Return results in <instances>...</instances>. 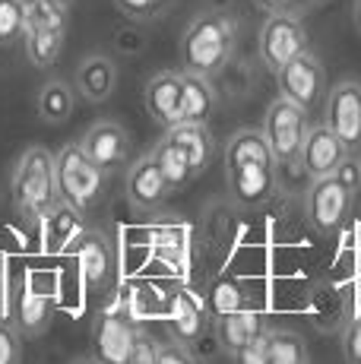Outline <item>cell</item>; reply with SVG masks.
Wrapping results in <instances>:
<instances>
[{
	"label": "cell",
	"instance_id": "cell-18",
	"mask_svg": "<svg viewBox=\"0 0 361 364\" xmlns=\"http://www.w3.org/2000/svg\"><path fill=\"white\" fill-rule=\"evenodd\" d=\"M165 133L175 139V143L180 146V152L187 156L193 178H197V174H203L206 168L216 162V139H212V133H210L206 124L180 121V124H175V127H168Z\"/></svg>",
	"mask_w": 361,
	"mask_h": 364
},
{
	"label": "cell",
	"instance_id": "cell-16",
	"mask_svg": "<svg viewBox=\"0 0 361 364\" xmlns=\"http://www.w3.org/2000/svg\"><path fill=\"white\" fill-rule=\"evenodd\" d=\"M114 86H117V64L108 54H89V58L80 60V67L73 73V89L82 102L89 105L108 102Z\"/></svg>",
	"mask_w": 361,
	"mask_h": 364
},
{
	"label": "cell",
	"instance_id": "cell-3",
	"mask_svg": "<svg viewBox=\"0 0 361 364\" xmlns=\"http://www.w3.org/2000/svg\"><path fill=\"white\" fill-rule=\"evenodd\" d=\"M54 171H58V191L60 200L70 203L80 213H89L102 203L105 193V171L86 156L82 143H67L54 156Z\"/></svg>",
	"mask_w": 361,
	"mask_h": 364
},
{
	"label": "cell",
	"instance_id": "cell-25",
	"mask_svg": "<svg viewBox=\"0 0 361 364\" xmlns=\"http://www.w3.org/2000/svg\"><path fill=\"white\" fill-rule=\"evenodd\" d=\"M251 159H260V162H276L273 149H269V139L263 130H238L228 136L225 143V165H238V162H251Z\"/></svg>",
	"mask_w": 361,
	"mask_h": 364
},
{
	"label": "cell",
	"instance_id": "cell-21",
	"mask_svg": "<svg viewBox=\"0 0 361 364\" xmlns=\"http://www.w3.org/2000/svg\"><path fill=\"white\" fill-rule=\"evenodd\" d=\"M216 114V89L210 76L184 73V105H180V121L190 124H210Z\"/></svg>",
	"mask_w": 361,
	"mask_h": 364
},
{
	"label": "cell",
	"instance_id": "cell-24",
	"mask_svg": "<svg viewBox=\"0 0 361 364\" xmlns=\"http://www.w3.org/2000/svg\"><path fill=\"white\" fill-rule=\"evenodd\" d=\"M64 38H67V29H26L23 45H26L29 64L38 70L54 67L60 51H64Z\"/></svg>",
	"mask_w": 361,
	"mask_h": 364
},
{
	"label": "cell",
	"instance_id": "cell-26",
	"mask_svg": "<svg viewBox=\"0 0 361 364\" xmlns=\"http://www.w3.org/2000/svg\"><path fill=\"white\" fill-rule=\"evenodd\" d=\"M80 209H73L70 203H64L60 200L58 206L51 209V213L45 215V222H48V237H51V244L54 247H64V244H70V241H80L82 237V219H80Z\"/></svg>",
	"mask_w": 361,
	"mask_h": 364
},
{
	"label": "cell",
	"instance_id": "cell-19",
	"mask_svg": "<svg viewBox=\"0 0 361 364\" xmlns=\"http://www.w3.org/2000/svg\"><path fill=\"white\" fill-rule=\"evenodd\" d=\"M266 320H263V314L257 311H228L219 317L216 323V333H219V346L225 355H235L241 346H247L251 339H257L260 333H266Z\"/></svg>",
	"mask_w": 361,
	"mask_h": 364
},
{
	"label": "cell",
	"instance_id": "cell-22",
	"mask_svg": "<svg viewBox=\"0 0 361 364\" xmlns=\"http://www.w3.org/2000/svg\"><path fill=\"white\" fill-rule=\"evenodd\" d=\"M76 105V89L67 80H51L41 86L38 92V117L45 124H64L73 114Z\"/></svg>",
	"mask_w": 361,
	"mask_h": 364
},
{
	"label": "cell",
	"instance_id": "cell-9",
	"mask_svg": "<svg viewBox=\"0 0 361 364\" xmlns=\"http://www.w3.org/2000/svg\"><path fill=\"white\" fill-rule=\"evenodd\" d=\"M228 171V193H232L235 206L241 209H257L263 203L273 200L276 193V162H238V165H225Z\"/></svg>",
	"mask_w": 361,
	"mask_h": 364
},
{
	"label": "cell",
	"instance_id": "cell-31",
	"mask_svg": "<svg viewBox=\"0 0 361 364\" xmlns=\"http://www.w3.org/2000/svg\"><path fill=\"white\" fill-rule=\"evenodd\" d=\"M235 364H269V330L260 333L257 339H251L247 346H241L232 355Z\"/></svg>",
	"mask_w": 361,
	"mask_h": 364
},
{
	"label": "cell",
	"instance_id": "cell-34",
	"mask_svg": "<svg viewBox=\"0 0 361 364\" xmlns=\"http://www.w3.org/2000/svg\"><path fill=\"white\" fill-rule=\"evenodd\" d=\"M343 352L345 364H361V317H355L343 330Z\"/></svg>",
	"mask_w": 361,
	"mask_h": 364
},
{
	"label": "cell",
	"instance_id": "cell-8",
	"mask_svg": "<svg viewBox=\"0 0 361 364\" xmlns=\"http://www.w3.org/2000/svg\"><path fill=\"white\" fill-rule=\"evenodd\" d=\"M323 121L343 139L345 149L361 152V82L358 80H343L330 89Z\"/></svg>",
	"mask_w": 361,
	"mask_h": 364
},
{
	"label": "cell",
	"instance_id": "cell-10",
	"mask_svg": "<svg viewBox=\"0 0 361 364\" xmlns=\"http://www.w3.org/2000/svg\"><path fill=\"white\" fill-rule=\"evenodd\" d=\"M124 193H127V203H130L134 213H156V209L168 200L171 187L165 184V178H162V171H158L152 152L143 156V159H136V162L127 168Z\"/></svg>",
	"mask_w": 361,
	"mask_h": 364
},
{
	"label": "cell",
	"instance_id": "cell-1",
	"mask_svg": "<svg viewBox=\"0 0 361 364\" xmlns=\"http://www.w3.org/2000/svg\"><path fill=\"white\" fill-rule=\"evenodd\" d=\"M238 45V23L225 10H203L180 35V67L184 73L219 76Z\"/></svg>",
	"mask_w": 361,
	"mask_h": 364
},
{
	"label": "cell",
	"instance_id": "cell-6",
	"mask_svg": "<svg viewBox=\"0 0 361 364\" xmlns=\"http://www.w3.org/2000/svg\"><path fill=\"white\" fill-rule=\"evenodd\" d=\"M308 51V29L304 23L289 10L266 13V23L260 29V60L273 73H279L291 58Z\"/></svg>",
	"mask_w": 361,
	"mask_h": 364
},
{
	"label": "cell",
	"instance_id": "cell-30",
	"mask_svg": "<svg viewBox=\"0 0 361 364\" xmlns=\"http://www.w3.org/2000/svg\"><path fill=\"white\" fill-rule=\"evenodd\" d=\"M19 333L13 323L0 320V364H19L23 361V342H19Z\"/></svg>",
	"mask_w": 361,
	"mask_h": 364
},
{
	"label": "cell",
	"instance_id": "cell-39",
	"mask_svg": "<svg viewBox=\"0 0 361 364\" xmlns=\"http://www.w3.org/2000/svg\"><path fill=\"white\" fill-rule=\"evenodd\" d=\"M70 364H99V361H95V358H73Z\"/></svg>",
	"mask_w": 361,
	"mask_h": 364
},
{
	"label": "cell",
	"instance_id": "cell-38",
	"mask_svg": "<svg viewBox=\"0 0 361 364\" xmlns=\"http://www.w3.org/2000/svg\"><path fill=\"white\" fill-rule=\"evenodd\" d=\"M352 16H355V29L361 32V0H355V10H352Z\"/></svg>",
	"mask_w": 361,
	"mask_h": 364
},
{
	"label": "cell",
	"instance_id": "cell-15",
	"mask_svg": "<svg viewBox=\"0 0 361 364\" xmlns=\"http://www.w3.org/2000/svg\"><path fill=\"white\" fill-rule=\"evenodd\" d=\"M349 156V149L343 146V139L330 130V124H311L308 139H304L301 149V168L314 178H326V174H336V168L343 165V159Z\"/></svg>",
	"mask_w": 361,
	"mask_h": 364
},
{
	"label": "cell",
	"instance_id": "cell-40",
	"mask_svg": "<svg viewBox=\"0 0 361 364\" xmlns=\"http://www.w3.org/2000/svg\"><path fill=\"white\" fill-rule=\"evenodd\" d=\"M311 4H326V0H311Z\"/></svg>",
	"mask_w": 361,
	"mask_h": 364
},
{
	"label": "cell",
	"instance_id": "cell-12",
	"mask_svg": "<svg viewBox=\"0 0 361 364\" xmlns=\"http://www.w3.org/2000/svg\"><path fill=\"white\" fill-rule=\"evenodd\" d=\"M136 326L121 314H99L92 330V358L99 364H124L134 348Z\"/></svg>",
	"mask_w": 361,
	"mask_h": 364
},
{
	"label": "cell",
	"instance_id": "cell-27",
	"mask_svg": "<svg viewBox=\"0 0 361 364\" xmlns=\"http://www.w3.org/2000/svg\"><path fill=\"white\" fill-rule=\"evenodd\" d=\"M23 4H26V29H67L64 0H23Z\"/></svg>",
	"mask_w": 361,
	"mask_h": 364
},
{
	"label": "cell",
	"instance_id": "cell-32",
	"mask_svg": "<svg viewBox=\"0 0 361 364\" xmlns=\"http://www.w3.org/2000/svg\"><path fill=\"white\" fill-rule=\"evenodd\" d=\"M124 364H158V342L152 339L149 333L136 330L134 348H130V355H127V361Z\"/></svg>",
	"mask_w": 361,
	"mask_h": 364
},
{
	"label": "cell",
	"instance_id": "cell-5",
	"mask_svg": "<svg viewBox=\"0 0 361 364\" xmlns=\"http://www.w3.org/2000/svg\"><path fill=\"white\" fill-rule=\"evenodd\" d=\"M352 203H355V191L345 187L336 174H326V178L311 181L308 193H304V215H308L314 232L333 235L345 225Z\"/></svg>",
	"mask_w": 361,
	"mask_h": 364
},
{
	"label": "cell",
	"instance_id": "cell-13",
	"mask_svg": "<svg viewBox=\"0 0 361 364\" xmlns=\"http://www.w3.org/2000/svg\"><path fill=\"white\" fill-rule=\"evenodd\" d=\"M80 143H82V149H86V156L92 159V162L99 165L105 174L114 171V168H121L124 162H127V156H130V136L117 121L92 124Z\"/></svg>",
	"mask_w": 361,
	"mask_h": 364
},
{
	"label": "cell",
	"instance_id": "cell-28",
	"mask_svg": "<svg viewBox=\"0 0 361 364\" xmlns=\"http://www.w3.org/2000/svg\"><path fill=\"white\" fill-rule=\"evenodd\" d=\"M269 364H308V346L291 330H269Z\"/></svg>",
	"mask_w": 361,
	"mask_h": 364
},
{
	"label": "cell",
	"instance_id": "cell-35",
	"mask_svg": "<svg viewBox=\"0 0 361 364\" xmlns=\"http://www.w3.org/2000/svg\"><path fill=\"white\" fill-rule=\"evenodd\" d=\"M336 178L343 181L345 187H352V191H361V152H349V156L343 159V165L336 168Z\"/></svg>",
	"mask_w": 361,
	"mask_h": 364
},
{
	"label": "cell",
	"instance_id": "cell-4",
	"mask_svg": "<svg viewBox=\"0 0 361 364\" xmlns=\"http://www.w3.org/2000/svg\"><path fill=\"white\" fill-rule=\"evenodd\" d=\"M311 121H308V111L298 108L295 102L289 99H276L269 102L266 117H263V133L269 139V149H273L276 165H301V149H304V139H308Z\"/></svg>",
	"mask_w": 361,
	"mask_h": 364
},
{
	"label": "cell",
	"instance_id": "cell-36",
	"mask_svg": "<svg viewBox=\"0 0 361 364\" xmlns=\"http://www.w3.org/2000/svg\"><path fill=\"white\" fill-rule=\"evenodd\" d=\"M158 364H197V361H193V355L187 352L180 342L171 339V342L158 346Z\"/></svg>",
	"mask_w": 361,
	"mask_h": 364
},
{
	"label": "cell",
	"instance_id": "cell-17",
	"mask_svg": "<svg viewBox=\"0 0 361 364\" xmlns=\"http://www.w3.org/2000/svg\"><path fill=\"white\" fill-rule=\"evenodd\" d=\"M51 320H54V298L32 289V285H23L16 301H13V326L23 336H41L48 333Z\"/></svg>",
	"mask_w": 361,
	"mask_h": 364
},
{
	"label": "cell",
	"instance_id": "cell-37",
	"mask_svg": "<svg viewBox=\"0 0 361 364\" xmlns=\"http://www.w3.org/2000/svg\"><path fill=\"white\" fill-rule=\"evenodd\" d=\"M254 6H260L263 13H279L289 6V0H254Z\"/></svg>",
	"mask_w": 361,
	"mask_h": 364
},
{
	"label": "cell",
	"instance_id": "cell-14",
	"mask_svg": "<svg viewBox=\"0 0 361 364\" xmlns=\"http://www.w3.org/2000/svg\"><path fill=\"white\" fill-rule=\"evenodd\" d=\"M76 263H80V276L86 282V289L99 291L105 285H111V279H114V247H111L108 235L86 228L80 237Z\"/></svg>",
	"mask_w": 361,
	"mask_h": 364
},
{
	"label": "cell",
	"instance_id": "cell-11",
	"mask_svg": "<svg viewBox=\"0 0 361 364\" xmlns=\"http://www.w3.org/2000/svg\"><path fill=\"white\" fill-rule=\"evenodd\" d=\"M143 105L149 111V117L156 124H162L165 130L180 124V105H184V70H162L156 73L143 89Z\"/></svg>",
	"mask_w": 361,
	"mask_h": 364
},
{
	"label": "cell",
	"instance_id": "cell-2",
	"mask_svg": "<svg viewBox=\"0 0 361 364\" xmlns=\"http://www.w3.org/2000/svg\"><path fill=\"white\" fill-rule=\"evenodd\" d=\"M60 203L54 156L45 146H29L13 171V206L26 222H45V215Z\"/></svg>",
	"mask_w": 361,
	"mask_h": 364
},
{
	"label": "cell",
	"instance_id": "cell-29",
	"mask_svg": "<svg viewBox=\"0 0 361 364\" xmlns=\"http://www.w3.org/2000/svg\"><path fill=\"white\" fill-rule=\"evenodd\" d=\"M26 35V4L0 0V45H13Z\"/></svg>",
	"mask_w": 361,
	"mask_h": 364
},
{
	"label": "cell",
	"instance_id": "cell-20",
	"mask_svg": "<svg viewBox=\"0 0 361 364\" xmlns=\"http://www.w3.org/2000/svg\"><path fill=\"white\" fill-rule=\"evenodd\" d=\"M168 330L171 339L180 342V346H190V342L200 339V333L206 330V307L197 301V295L178 291L168 314Z\"/></svg>",
	"mask_w": 361,
	"mask_h": 364
},
{
	"label": "cell",
	"instance_id": "cell-7",
	"mask_svg": "<svg viewBox=\"0 0 361 364\" xmlns=\"http://www.w3.org/2000/svg\"><path fill=\"white\" fill-rule=\"evenodd\" d=\"M279 80V92L282 99L295 102L298 108L311 111L317 108L323 99V86H326V73H323V64L314 51H301L298 58H291L286 67L276 73Z\"/></svg>",
	"mask_w": 361,
	"mask_h": 364
},
{
	"label": "cell",
	"instance_id": "cell-33",
	"mask_svg": "<svg viewBox=\"0 0 361 364\" xmlns=\"http://www.w3.org/2000/svg\"><path fill=\"white\" fill-rule=\"evenodd\" d=\"M114 6L124 13V16H130V19H152V16H158L162 13V6H165V0H114Z\"/></svg>",
	"mask_w": 361,
	"mask_h": 364
},
{
	"label": "cell",
	"instance_id": "cell-23",
	"mask_svg": "<svg viewBox=\"0 0 361 364\" xmlns=\"http://www.w3.org/2000/svg\"><path fill=\"white\" fill-rule=\"evenodd\" d=\"M152 159H156L158 171H162L165 184H168L171 191H180V187L190 184V178H193L190 162H187V156L180 152V146L168 136V133H165V136L158 139V146L152 149Z\"/></svg>",
	"mask_w": 361,
	"mask_h": 364
},
{
	"label": "cell",
	"instance_id": "cell-41",
	"mask_svg": "<svg viewBox=\"0 0 361 364\" xmlns=\"http://www.w3.org/2000/svg\"><path fill=\"white\" fill-rule=\"evenodd\" d=\"M308 364H311V361H308Z\"/></svg>",
	"mask_w": 361,
	"mask_h": 364
}]
</instances>
